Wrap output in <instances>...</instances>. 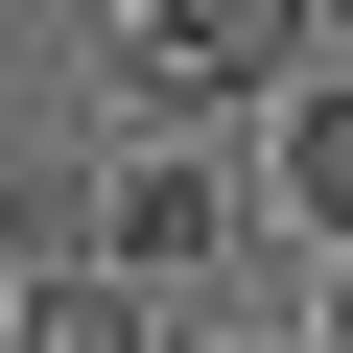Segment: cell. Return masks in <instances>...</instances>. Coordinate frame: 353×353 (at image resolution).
Instances as JSON below:
<instances>
[{
	"label": "cell",
	"mask_w": 353,
	"mask_h": 353,
	"mask_svg": "<svg viewBox=\"0 0 353 353\" xmlns=\"http://www.w3.org/2000/svg\"><path fill=\"white\" fill-rule=\"evenodd\" d=\"M283 236H330V259H353V71H306V94H283Z\"/></svg>",
	"instance_id": "obj_4"
},
{
	"label": "cell",
	"mask_w": 353,
	"mask_h": 353,
	"mask_svg": "<svg viewBox=\"0 0 353 353\" xmlns=\"http://www.w3.org/2000/svg\"><path fill=\"white\" fill-rule=\"evenodd\" d=\"M236 353H330V330H236Z\"/></svg>",
	"instance_id": "obj_5"
},
{
	"label": "cell",
	"mask_w": 353,
	"mask_h": 353,
	"mask_svg": "<svg viewBox=\"0 0 353 353\" xmlns=\"http://www.w3.org/2000/svg\"><path fill=\"white\" fill-rule=\"evenodd\" d=\"M330 353H353V283H330Z\"/></svg>",
	"instance_id": "obj_6"
},
{
	"label": "cell",
	"mask_w": 353,
	"mask_h": 353,
	"mask_svg": "<svg viewBox=\"0 0 353 353\" xmlns=\"http://www.w3.org/2000/svg\"><path fill=\"white\" fill-rule=\"evenodd\" d=\"M118 259H141V283H189V259H236V189H212L189 141H165V165H118Z\"/></svg>",
	"instance_id": "obj_3"
},
{
	"label": "cell",
	"mask_w": 353,
	"mask_h": 353,
	"mask_svg": "<svg viewBox=\"0 0 353 353\" xmlns=\"http://www.w3.org/2000/svg\"><path fill=\"white\" fill-rule=\"evenodd\" d=\"M0 353H141V259H24V306H0Z\"/></svg>",
	"instance_id": "obj_2"
},
{
	"label": "cell",
	"mask_w": 353,
	"mask_h": 353,
	"mask_svg": "<svg viewBox=\"0 0 353 353\" xmlns=\"http://www.w3.org/2000/svg\"><path fill=\"white\" fill-rule=\"evenodd\" d=\"M306 48H330V0H141L118 94L141 118H259V94H306Z\"/></svg>",
	"instance_id": "obj_1"
}]
</instances>
